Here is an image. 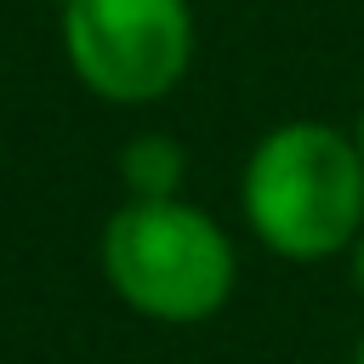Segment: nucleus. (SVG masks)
<instances>
[{
    "label": "nucleus",
    "instance_id": "obj_1",
    "mask_svg": "<svg viewBox=\"0 0 364 364\" xmlns=\"http://www.w3.org/2000/svg\"><path fill=\"white\" fill-rule=\"evenodd\" d=\"M239 205L273 256H341L364 233V154L324 119H284L250 148Z\"/></svg>",
    "mask_w": 364,
    "mask_h": 364
},
{
    "label": "nucleus",
    "instance_id": "obj_2",
    "mask_svg": "<svg viewBox=\"0 0 364 364\" xmlns=\"http://www.w3.org/2000/svg\"><path fill=\"white\" fill-rule=\"evenodd\" d=\"M102 273L131 313L199 324L233 296L239 256L205 210L182 199H131L102 222Z\"/></svg>",
    "mask_w": 364,
    "mask_h": 364
},
{
    "label": "nucleus",
    "instance_id": "obj_3",
    "mask_svg": "<svg viewBox=\"0 0 364 364\" xmlns=\"http://www.w3.org/2000/svg\"><path fill=\"white\" fill-rule=\"evenodd\" d=\"M63 51L91 97L142 108L188 74L193 11L188 0H63Z\"/></svg>",
    "mask_w": 364,
    "mask_h": 364
},
{
    "label": "nucleus",
    "instance_id": "obj_4",
    "mask_svg": "<svg viewBox=\"0 0 364 364\" xmlns=\"http://www.w3.org/2000/svg\"><path fill=\"white\" fill-rule=\"evenodd\" d=\"M182 148L171 136H136L119 148V176L131 188V199H176L182 182Z\"/></svg>",
    "mask_w": 364,
    "mask_h": 364
},
{
    "label": "nucleus",
    "instance_id": "obj_5",
    "mask_svg": "<svg viewBox=\"0 0 364 364\" xmlns=\"http://www.w3.org/2000/svg\"><path fill=\"white\" fill-rule=\"evenodd\" d=\"M353 279H358V290H364V233L353 239Z\"/></svg>",
    "mask_w": 364,
    "mask_h": 364
},
{
    "label": "nucleus",
    "instance_id": "obj_6",
    "mask_svg": "<svg viewBox=\"0 0 364 364\" xmlns=\"http://www.w3.org/2000/svg\"><path fill=\"white\" fill-rule=\"evenodd\" d=\"M353 142H358V154H364V114H358V131H353Z\"/></svg>",
    "mask_w": 364,
    "mask_h": 364
},
{
    "label": "nucleus",
    "instance_id": "obj_7",
    "mask_svg": "<svg viewBox=\"0 0 364 364\" xmlns=\"http://www.w3.org/2000/svg\"><path fill=\"white\" fill-rule=\"evenodd\" d=\"M353 364H364V336H358V353H353Z\"/></svg>",
    "mask_w": 364,
    "mask_h": 364
}]
</instances>
